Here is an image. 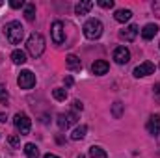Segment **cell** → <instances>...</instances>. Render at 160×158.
<instances>
[{
    "instance_id": "e0dca14e",
    "label": "cell",
    "mask_w": 160,
    "mask_h": 158,
    "mask_svg": "<svg viewBox=\"0 0 160 158\" xmlns=\"http://www.w3.org/2000/svg\"><path fill=\"white\" fill-rule=\"evenodd\" d=\"M130 17H132V11H130V9H118V11L114 13V19H116L118 22H127Z\"/></svg>"
},
{
    "instance_id": "83f0119b",
    "label": "cell",
    "mask_w": 160,
    "mask_h": 158,
    "mask_svg": "<svg viewBox=\"0 0 160 158\" xmlns=\"http://www.w3.org/2000/svg\"><path fill=\"white\" fill-rule=\"evenodd\" d=\"M153 11H155L157 17H160V0H155L153 2Z\"/></svg>"
},
{
    "instance_id": "d6986e66",
    "label": "cell",
    "mask_w": 160,
    "mask_h": 158,
    "mask_svg": "<svg viewBox=\"0 0 160 158\" xmlns=\"http://www.w3.org/2000/svg\"><path fill=\"white\" fill-rule=\"evenodd\" d=\"M24 155H26L28 158H38L39 156L38 145H36V143H26V145H24Z\"/></svg>"
},
{
    "instance_id": "8fae6325",
    "label": "cell",
    "mask_w": 160,
    "mask_h": 158,
    "mask_svg": "<svg viewBox=\"0 0 160 158\" xmlns=\"http://www.w3.org/2000/svg\"><path fill=\"white\" fill-rule=\"evenodd\" d=\"M147 132L151 136H158L160 134V116L158 114L149 117V121H147Z\"/></svg>"
},
{
    "instance_id": "4fadbf2b",
    "label": "cell",
    "mask_w": 160,
    "mask_h": 158,
    "mask_svg": "<svg viewBox=\"0 0 160 158\" xmlns=\"http://www.w3.org/2000/svg\"><path fill=\"white\" fill-rule=\"evenodd\" d=\"M157 34H158V26H157V24H153V22L145 24V26H143V30H142V37H143L145 41L153 39Z\"/></svg>"
},
{
    "instance_id": "277c9868",
    "label": "cell",
    "mask_w": 160,
    "mask_h": 158,
    "mask_svg": "<svg viewBox=\"0 0 160 158\" xmlns=\"http://www.w3.org/2000/svg\"><path fill=\"white\" fill-rule=\"evenodd\" d=\"M13 125H15V128L19 130V136H26V134H30V128H32V121L30 117L26 116V114H15V117H13Z\"/></svg>"
},
{
    "instance_id": "4316f807",
    "label": "cell",
    "mask_w": 160,
    "mask_h": 158,
    "mask_svg": "<svg viewBox=\"0 0 160 158\" xmlns=\"http://www.w3.org/2000/svg\"><path fill=\"white\" fill-rule=\"evenodd\" d=\"M9 6H11L13 9H19V7H24L26 4H24L22 0H11V2H9Z\"/></svg>"
},
{
    "instance_id": "7a4b0ae2",
    "label": "cell",
    "mask_w": 160,
    "mask_h": 158,
    "mask_svg": "<svg viewBox=\"0 0 160 158\" xmlns=\"http://www.w3.org/2000/svg\"><path fill=\"white\" fill-rule=\"evenodd\" d=\"M26 50H28V54L32 58H39L45 52V37L41 34H38V32H34L26 41Z\"/></svg>"
},
{
    "instance_id": "6da1fadb",
    "label": "cell",
    "mask_w": 160,
    "mask_h": 158,
    "mask_svg": "<svg viewBox=\"0 0 160 158\" xmlns=\"http://www.w3.org/2000/svg\"><path fill=\"white\" fill-rule=\"evenodd\" d=\"M4 32H6V37H8V41L11 45H19L22 41V37H24V28H22V24L19 21L8 22L6 28H4Z\"/></svg>"
},
{
    "instance_id": "7c38bea8",
    "label": "cell",
    "mask_w": 160,
    "mask_h": 158,
    "mask_svg": "<svg viewBox=\"0 0 160 158\" xmlns=\"http://www.w3.org/2000/svg\"><path fill=\"white\" fill-rule=\"evenodd\" d=\"M108 69H110V65H108V62H104V60H97V62H93V65H91V73L97 75V77L106 75Z\"/></svg>"
},
{
    "instance_id": "9c48e42d",
    "label": "cell",
    "mask_w": 160,
    "mask_h": 158,
    "mask_svg": "<svg viewBox=\"0 0 160 158\" xmlns=\"http://www.w3.org/2000/svg\"><path fill=\"white\" fill-rule=\"evenodd\" d=\"M128 60H130V50H128L127 47H118V48L114 50V62H116V63L125 65V63H128Z\"/></svg>"
},
{
    "instance_id": "f546056e",
    "label": "cell",
    "mask_w": 160,
    "mask_h": 158,
    "mask_svg": "<svg viewBox=\"0 0 160 158\" xmlns=\"http://www.w3.org/2000/svg\"><path fill=\"white\" fill-rule=\"evenodd\" d=\"M73 108H75V110H80V112H82V110H84V104H82L80 101H73Z\"/></svg>"
},
{
    "instance_id": "ba28073f",
    "label": "cell",
    "mask_w": 160,
    "mask_h": 158,
    "mask_svg": "<svg viewBox=\"0 0 160 158\" xmlns=\"http://www.w3.org/2000/svg\"><path fill=\"white\" fill-rule=\"evenodd\" d=\"M153 73H155V63H151V62H143L132 71V75L136 78H142V77H147V75H153Z\"/></svg>"
},
{
    "instance_id": "5b68a950",
    "label": "cell",
    "mask_w": 160,
    "mask_h": 158,
    "mask_svg": "<svg viewBox=\"0 0 160 158\" xmlns=\"http://www.w3.org/2000/svg\"><path fill=\"white\" fill-rule=\"evenodd\" d=\"M17 84H19L21 89H32V87L36 86V75H34L32 71L24 69V71L19 73V77H17Z\"/></svg>"
},
{
    "instance_id": "3957f363",
    "label": "cell",
    "mask_w": 160,
    "mask_h": 158,
    "mask_svg": "<svg viewBox=\"0 0 160 158\" xmlns=\"http://www.w3.org/2000/svg\"><path fill=\"white\" fill-rule=\"evenodd\" d=\"M102 30H104V28H102V22H101L99 19H89V21H86L84 26H82L84 36L91 41L99 39V37L102 36Z\"/></svg>"
},
{
    "instance_id": "9a60e30c",
    "label": "cell",
    "mask_w": 160,
    "mask_h": 158,
    "mask_svg": "<svg viewBox=\"0 0 160 158\" xmlns=\"http://www.w3.org/2000/svg\"><path fill=\"white\" fill-rule=\"evenodd\" d=\"M65 63H67V67H69L71 71H80V69H82L80 58L78 56H75V54H69V56L65 58Z\"/></svg>"
},
{
    "instance_id": "7402d4cb",
    "label": "cell",
    "mask_w": 160,
    "mask_h": 158,
    "mask_svg": "<svg viewBox=\"0 0 160 158\" xmlns=\"http://www.w3.org/2000/svg\"><path fill=\"white\" fill-rule=\"evenodd\" d=\"M123 110H125V104L121 102V101H116L114 104H112V116L116 119H121V116H123Z\"/></svg>"
},
{
    "instance_id": "4dcf8cb0",
    "label": "cell",
    "mask_w": 160,
    "mask_h": 158,
    "mask_svg": "<svg viewBox=\"0 0 160 158\" xmlns=\"http://www.w3.org/2000/svg\"><path fill=\"white\" fill-rule=\"evenodd\" d=\"M63 82H65V86H67V87H71L75 80H73V77H65V78H63Z\"/></svg>"
},
{
    "instance_id": "52a82bcc",
    "label": "cell",
    "mask_w": 160,
    "mask_h": 158,
    "mask_svg": "<svg viewBox=\"0 0 160 158\" xmlns=\"http://www.w3.org/2000/svg\"><path fill=\"white\" fill-rule=\"evenodd\" d=\"M50 34H52V41L56 45H62L65 41V32H63V24L60 21H54L50 26Z\"/></svg>"
},
{
    "instance_id": "ac0fdd59",
    "label": "cell",
    "mask_w": 160,
    "mask_h": 158,
    "mask_svg": "<svg viewBox=\"0 0 160 158\" xmlns=\"http://www.w3.org/2000/svg\"><path fill=\"white\" fill-rule=\"evenodd\" d=\"M86 134H88V126H86V125H80V126H77V128L73 130L71 140H73V141H78V140H82Z\"/></svg>"
},
{
    "instance_id": "5bb4252c",
    "label": "cell",
    "mask_w": 160,
    "mask_h": 158,
    "mask_svg": "<svg viewBox=\"0 0 160 158\" xmlns=\"http://www.w3.org/2000/svg\"><path fill=\"white\" fill-rule=\"evenodd\" d=\"M91 7H93V2L91 0H82V2H78L75 6V13L77 15H88L91 11Z\"/></svg>"
},
{
    "instance_id": "d6a6232c",
    "label": "cell",
    "mask_w": 160,
    "mask_h": 158,
    "mask_svg": "<svg viewBox=\"0 0 160 158\" xmlns=\"http://www.w3.org/2000/svg\"><path fill=\"white\" fill-rule=\"evenodd\" d=\"M6 119H8L6 117V114H0V123H6Z\"/></svg>"
},
{
    "instance_id": "d4e9b609",
    "label": "cell",
    "mask_w": 160,
    "mask_h": 158,
    "mask_svg": "<svg viewBox=\"0 0 160 158\" xmlns=\"http://www.w3.org/2000/svg\"><path fill=\"white\" fill-rule=\"evenodd\" d=\"M8 89H6V86L4 84H0V102L2 104H8Z\"/></svg>"
},
{
    "instance_id": "484cf974",
    "label": "cell",
    "mask_w": 160,
    "mask_h": 158,
    "mask_svg": "<svg viewBox=\"0 0 160 158\" xmlns=\"http://www.w3.org/2000/svg\"><path fill=\"white\" fill-rule=\"evenodd\" d=\"M101 7H104V9H110V7H114V0H99L97 2Z\"/></svg>"
},
{
    "instance_id": "ffe728a7",
    "label": "cell",
    "mask_w": 160,
    "mask_h": 158,
    "mask_svg": "<svg viewBox=\"0 0 160 158\" xmlns=\"http://www.w3.org/2000/svg\"><path fill=\"white\" fill-rule=\"evenodd\" d=\"M24 17H26V21H30V22L36 19V4L28 2V4L24 6Z\"/></svg>"
},
{
    "instance_id": "f1b7e54d",
    "label": "cell",
    "mask_w": 160,
    "mask_h": 158,
    "mask_svg": "<svg viewBox=\"0 0 160 158\" xmlns=\"http://www.w3.org/2000/svg\"><path fill=\"white\" fill-rule=\"evenodd\" d=\"M153 89H155V91H153V93H155V99L160 102V84H155V87H153Z\"/></svg>"
},
{
    "instance_id": "2e32d148",
    "label": "cell",
    "mask_w": 160,
    "mask_h": 158,
    "mask_svg": "<svg viewBox=\"0 0 160 158\" xmlns=\"http://www.w3.org/2000/svg\"><path fill=\"white\" fill-rule=\"evenodd\" d=\"M11 62L15 63V65H22V63H26V52L24 50H13L11 52Z\"/></svg>"
},
{
    "instance_id": "30bf717a",
    "label": "cell",
    "mask_w": 160,
    "mask_h": 158,
    "mask_svg": "<svg viewBox=\"0 0 160 158\" xmlns=\"http://www.w3.org/2000/svg\"><path fill=\"white\" fill-rule=\"evenodd\" d=\"M138 32H140V28H138L136 24H128L127 28H123L119 32V37L125 39V41H134L136 36H138Z\"/></svg>"
},
{
    "instance_id": "8992f818",
    "label": "cell",
    "mask_w": 160,
    "mask_h": 158,
    "mask_svg": "<svg viewBox=\"0 0 160 158\" xmlns=\"http://www.w3.org/2000/svg\"><path fill=\"white\" fill-rule=\"evenodd\" d=\"M56 121H58V126H60L62 130H67L69 126H73V125L78 121V116H77L75 112H67V114H60Z\"/></svg>"
},
{
    "instance_id": "1f68e13d",
    "label": "cell",
    "mask_w": 160,
    "mask_h": 158,
    "mask_svg": "<svg viewBox=\"0 0 160 158\" xmlns=\"http://www.w3.org/2000/svg\"><path fill=\"white\" fill-rule=\"evenodd\" d=\"M43 158H60V156H56V155H50V153H47V155H45Z\"/></svg>"
},
{
    "instance_id": "836d02e7",
    "label": "cell",
    "mask_w": 160,
    "mask_h": 158,
    "mask_svg": "<svg viewBox=\"0 0 160 158\" xmlns=\"http://www.w3.org/2000/svg\"><path fill=\"white\" fill-rule=\"evenodd\" d=\"M0 6H2V2H0Z\"/></svg>"
},
{
    "instance_id": "44dd1931",
    "label": "cell",
    "mask_w": 160,
    "mask_h": 158,
    "mask_svg": "<svg viewBox=\"0 0 160 158\" xmlns=\"http://www.w3.org/2000/svg\"><path fill=\"white\" fill-rule=\"evenodd\" d=\"M89 158H108V155H106V151H104L102 147L93 145V147L89 149Z\"/></svg>"
},
{
    "instance_id": "603a6c76",
    "label": "cell",
    "mask_w": 160,
    "mask_h": 158,
    "mask_svg": "<svg viewBox=\"0 0 160 158\" xmlns=\"http://www.w3.org/2000/svg\"><path fill=\"white\" fill-rule=\"evenodd\" d=\"M52 97H54L56 101L63 102V101L67 99V91H65V89H62V87H56V89H52Z\"/></svg>"
},
{
    "instance_id": "cb8c5ba5",
    "label": "cell",
    "mask_w": 160,
    "mask_h": 158,
    "mask_svg": "<svg viewBox=\"0 0 160 158\" xmlns=\"http://www.w3.org/2000/svg\"><path fill=\"white\" fill-rule=\"evenodd\" d=\"M8 143H9L11 147H15V149H17V147L21 145V136H19V134H11V136L8 138Z\"/></svg>"
}]
</instances>
